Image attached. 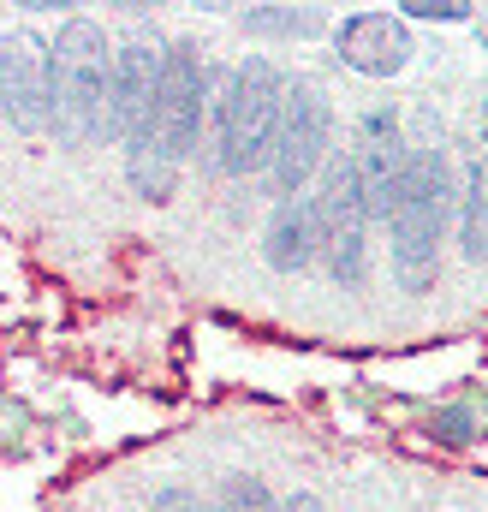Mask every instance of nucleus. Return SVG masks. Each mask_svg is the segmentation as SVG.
Returning <instances> with one entry per match:
<instances>
[{"label":"nucleus","instance_id":"nucleus-1","mask_svg":"<svg viewBox=\"0 0 488 512\" xmlns=\"http://www.w3.org/2000/svg\"><path fill=\"white\" fill-rule=\"evenodd\" d=\"M108 72H114L108 30L72 12L48 48V131L66 149L108 143Z\"/></svg>","mask_w":488,"mask_h":512},{"label":"nucleus","instance_id":"nucleus-2","mask_svg":"<svg viewBox=\"0 0 488 512\" xmlns=\"http://www.w3.org/2000/svg\"><path fill=\"white\" fill-rule=\"evenodd\" d=\"M453 215V167L441 149H411L405 155V185L387 215L393 227V280L405 292H429L441 274V233Z\"/></svg>","mask_w":488,"mask_h":512},{"label":"nucleus","instance_id":"nucleus-3","mask_svg":"<svg viewBox=\"0 0 488 512\" xmlns=\"http://www.w3.org/2000/svg\"><path fill=\"white\" fill-rule=\"evenodd\" d=\"M280 102H286V72L262 54L239 60L221 78V96H215V167L221 173L268 167L274 131H280Z\"/></svg>","mask_w":488,"mask_h":512},{"label":"nucleus","instance_id":"nucleus-4","mask_svg":"<svg viewBox=\"0 0 488 512\" xmlns=\"http://www.w3.org/2000/svg\"><path fill=\"white\" fill-rule=\"evenodd\" d=\"M328 137H334V108L328 90L316 78H286V102H280V131H274V155H268V185L280 203H298L304 185L328 167Z\"/></svg>","mask_w":488,"mask_h":512},{"label":"nucleus","instance_id":"nucleus-5","mask_svg":"<svg viewBox=\"0 0 488 512\" xmlns=\"http://www.w3.org/2000/svg\"><path fill=\"white\" fill-rule=\"evenodd\" d=\"M203 120H209V66H203V48L197 42H167L161 48V84H155L149 143L167 161H185L203 143Z\"/></svg>","mask_w":488,"mask_h":512},{"label":"nucleus","instance_id":"nucleus-6","mask_svg":"<svg viewBox=\"0 0 488 512\" xmlns=\"http://www.w3.org/2000/svg\"><path fill=\"white\" fill-rule=\"evenodd\" d=\"M155 84H161V48L155 42L114 48V72H108V143H120V149H143L149 143Z\"/></svg>","mask_w":488,"mask_h":512},{"label":"nucleus","instance_id":"nucleus-7","mask_svg":"<svg viewBox=\"0 0 488 512\" xmlns=\"http://www.w3.org/2000/svg\"><path fill=\"white\" fill-rule=\"evenodd\" d=\"M0 120L12 131H48V42L6 30L0 42Z\"/></svg>","mask_w":488,"mask_h":512},{"label":"nucleus","instance_id":"nucleus-8","mask_svg":"<svg viewBox=\"0 0 488 512\" xmlns=\"http://www.w3.org/2000/svg\"><path fill=\"white\" fill-rule=\"evenodd\" d=\"M352 167H358V191H364V215L369 221H387L393 203H399V185H405V143H399V126L393 114H369L358 126V143L346 149Z\"/></svg>","mask_w":488,"mask_h":512},{"label":"nucleus","instance_id":"nucleus-9","mask_svg":"<svg viewBox=\"0 0 488 512\" xmlns=\"http://www.w3.org/2000/svg\"><path fill=\"white\" fill-rule=\"evenodd\" d=\"M334 42L358 78H393L411 60V30L399 12H352V18H340Z\"/></svg>","mask_w":488,"mask_h":512},{"label":"nucleus","instance_id":"nucleus-10","mask_svg":"<svg viewBox=\"0 0 488 512\" xmlns=\"http://www.w3.org/2000/svg\"><path fill=\"white\" fill-rule=\"evenodd\" d=\"M262 256H268V268H280V274H298V268H310V262L322 256V227H316L310 197L274 203V215H268V227H262Z\"/></svg>","mask_w":488,"mask_h":512},{"label":"nucleus","instance_id":"nucleus-11","mask_svg":"<svg viewBox=\"0 0 488 512\" xmlns=\"http://www.w3.org/2000/svg\"><path fill=\"white\" fill-rule=\"evenodd\" d=\"M125 179L143 203H167L179 185V161H167L155 143H143V149H125Z\"/></svg>","mask_w":488,"mask_h":512},{"label":"nucleus","instance_id":"nucleus-12","mask_svg":"<svg viewBox=\"0 0 488 512\" xmlns=\"http://www.w3.org/2000/svg\"><path fill=\"white\" fill-rule=\"evenodd\" d=\"M244 30L250 36H316V30H328V18L316 6H256V12H244Z\"/></svg>","mask_w":488,"mask_h":512},{"label":"nucleus","instance_id":"nucleus-13","mask_svg":"<svg viewBox=\"0 0 488 512\" xmlns=\"http://www.w3.org/2000/svg\"><path fill=\"white\" fill-rule=\"evenodd\" d=\"M215 512H280V501L256 483V477H227V489H221V507Z\"/></svg>","mask_w":488,"mask_h":512},{"label":"nucleus","instance_id":"nucleus-14","mask_svg":"<svg viewBox=\"0 0 488 512\" xmlns=\"http://www.w3.org/2000/svg\"><path fill=\"white\" fill-rule=\"evenodd\" d=\"M399 18H423V24H465L471 6L465 0H399Z\"/></svg>","mask_w":488,"mask_h":512},{"label":"nucleus","instance_id":"nucleus-15","mask_svg":"<svg viewBox=\"0 0 488 512\" xmlns=\"http://www.w3.org/2000/svg\"><path fill=\"white\" fill-rule=\"evenodd\" d=\"M435 435H441L447 447L477 441V417H471V405H447V411H435Z\"/></svg>","mask_w":488,"mask_h":512},{"label":"nucleus","instance_id":"nucleus-16","mask_svg":"<svg viewBox=\"0 0 488 512\" xmlns=\"http://www.w3.org/2000/svg\"><path fill=\"white\" fill-rule=\"evenodd\" d=\"M280 512H328V507H322V495H310V489H292V495L280 501Z\"/></svg>","mask_w":488,"mask_h":512},{"label":"nucleus","instance_id":"nucleus-17","mask_svg":"<svg viewBox=\"0 0 488 512\" xmlns=\"http://www.w3.org/2000/svg\"><path fill=\"white\" fill-rule=\"evenodd\" d=\"M155 512H209V507H197V501H191L185 489H167V495L155 501Z\"/></svg>","mask_w":488,"mask_h":512},{"label":"nucleus","instance_id":"nucleus-18","mask_svg":"<svg viewBox=\"0 0 488 512\" xmlns=\"http://www.w3.org/2000/svg\"><path fill=\"white\" fill-rule=\"evenodd\" d=\"M477 42H483V48H488V18H483V24H477Z\"/></svg>","mask_w":488,"mask_h":512}]
</instances>
